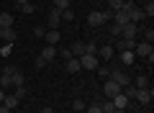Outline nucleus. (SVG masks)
I'll list each match as a JSON object with an SVG mask.
<instances>
[{"label": "nucleus", "mask_w": 154, "mask_h": 113, "mask_svg": "<svg viewBox=\"0 0 154 113\" xmlns=\"http://www.w3.org/2000/svg\"><path fill=\"white\" fill-rule=\"evenodd\" d=\"M0 39L5 44H13L16 41V28H0Z\"/></svg>", "instance_id": "2eb2a0df"}, {"label": "nucleus", "mask_w": 154, "mask_h": 113, "mask_svg": "<svg viewBox=\"0 0 154 113\" xmlns=\"http://www.w3.org/2000/svg\"><path fill=\"white\" fill-rule=\"evenodd\" d=\"M85 108H88V105H85V100H82V98L72 100V111H77V113H80V111H85Z\"/></svg>", "instance_id": "b1692460"}, {"label": "nucleus", "mask_w": 154, "mask_h": 113, "mask_svg": "<svg viewBox=\"0 0 154 113\" xmlns=\"http://www.w3.org/2000/svg\"><path fill=\"white\" fill-rule=\"evenodd\" d=\"M0 28H13V16L11 13H0Z\"/></svg>", "instance_id": "aec40b11"}, {"label": "nucleus", "mask_w": 154, "mask_h": 113, "mask_svg": "<svg viewBox=\"0 0 154 113\" xmlns=\"http://www.w3.org/2000/svg\"><path fill=\"white\" fill-rule=\"evenodd\" d=\"M18 103H21V100H18L16 95H8V93H5V98H3V105H5V108L13 111V108H18Z\"/></svg>", "instance_id": "6ab92c4d"}, {"label": "nucleus", "mask_w": 154, "mask_h": 113, "mask_svg": "<svg viewBox=\"0 0 154 113\" xmlns=\"http://www.w3.org/2000/svg\"><path fill=\"white\" fill-rule=\"evenodd\" d=\"M57 54H59V52H57V46H51V44H46V46H44V52H41V57H44L46 62H51V59L57 57Z\"/></svg>", "instance_id": "f3484780"}, {"label": "nucleus", "mask_w": 154, "mask_h": 113, "mask_svg": "<svg viewBox=\"0 0 154 113\" xmlns=\"http://www.w3.org/2000/svg\"><path fill=\"white\" fill-rule=\"evenodd\" d=\"M110 36H121V26H116V23H113V26H110Z\"/></svg>", "instance_id": "72a5a7b5"}, {"label": "nucleus", "mask_w": 154, "mask_h": 113, "mask_svg": "<svg viewBox=\"0 0 154 113\" xmlns=\"http://www.w3.org/2000/svg\"><path fill=\"white\" fill-rule=\"evenodd\" d=\"M100 108H103V113H113V111H116V105H113V100H110V98L100 103Z\"/></svg>", "instance_id": "5701e85b"}, {"label": "nucleus", "mask_w": 154, "mask_h": 113, "mask_svg": "<svg viewBox=\"0 0 154 113\" xmlns=\"http://www.w3.org/2000/svg\"><path fill=\"white\" fill-rule=\"evenodd\" d=\"M44 39H46V44H51V46H57V44H59V39H62V33L57 31V28H49V31L44 33Z\"/></svg>", "instance_id": "f8f14e48"}, {"label": "nucleus", "mask_w": 154, "mask_h": 113, "mask_svg": "<svg viewBox=\"0 0 154 113\" xmlns=\"http://www.w3.org/2000/svg\"><path fill=\"white\" fill-rule=\"evenodd\" d=\"M26 3H28V0H16V8H18V11H21V8L26 5Z\"/></svg>", "instance_id": "e433bc0d"}, {"label": "nucleus", "mask_w": 154, "mask_h": 113, "mask_svg": "<svg viewBox=\"0 0 154 113\" xmlns=\"http://www.w3.org/2000/svg\"><path fill=\"white\" fill-rule=\"evenodd\" d=\"M77 59H80V67H82V70H98V64H100V59L95 54H82V57H77Z\"/></svg>", "instance_id": "f03ea898"}, {"label": "nucleus", "mask_w": 154, "mask_h": 113, "mask_svg": "<svg viewBox=\"0 0 154 113\" xmlns=\"http://www.w3.org/2000/svg\"><path fill=\"white\" fill-rule=\"evenodd\" d=\"M98 75H100V77H105V80H108L110 70H108V67H103V64H98Z\"/></svg>", "instance_id": "c756f323"}, {"label": "nucleus", "mask_w": 154, "mask_h": 113, "mask_svg": "<svg viewBox=\"0 0 154 113\" xmlns=\"http://www.w3.org/2000/svg\"><path fill=\"white\" fill-rule=\"evenodd\" d=\"M3 98H5V90H3V87H0V103H3Z\"/></svg>", "instance_id": "ea45409f"}, {"label": "nucleus", "mask_w": 154, "mask_h": 113, "mask_svg": "<svg viewBox=\"0 0 154 113\" xmlns=\"http://www.w3.org/2000/svg\"><path fill=\"white\" fill-rule=\"evenodd\" d=\"M41 113H54V111H51L49 105H44V108H41Z\"/></svg>", "instance_id": "58836bf2"}, {"label": "nucleus", "mask_w": 154, "mask_h": 113, "mask_svg": "<svg viewBox=\"0 0 154 113\" xmlns=\"http://www.w3.org/2000/svg\"><path fill=\"white\" fill-rule=\"evenodd\" d=\"M110 100H113V105L118 108V111H126V108H128V98L123 95V93H118V95H116V98H110Z\"/></svg>", "instance_id": "ddd939ff"}, {"label": "nucleus", "mask_w": 154, "mask_h": 113, "mask_svg": "<svg viewBox=\"0 0 154 113\" xmlns=\"http://www.w3.org/2000/svg\"><path fill=\"white\" fill-rule=\"evenodd\" d=\"M134 54H136V57H144L149 64L154 62V49H152V44H149V41H136V46H134Z\"/></svg>", "instance_id": "f257e3e1"}, {"label": "nucleus", "mask_w": 154, "mask_h": 113, "mask_svg": "<svg viewBox=\"0 0 154 113\" xmlns=\"http://www.w3.org/2000/svg\"><path fill=\"white\" fill-rule=\"evenodd\" d=\"M51 8H57V11H67L69 8V0H54V5Z\"/></svg>", "instance_id": "393cba45"}, {"label": "nucleus", "mask_w": 154, "mask_h": 113, "mask_svg": "<svg viewBox=\"0 0 154 113\" xmlns=\"http://www.w3.org/2000/svg\"><path fill=\"white\" fill-rule=\"evenodd\" d=\"M134 46H136V39H121V36H118V44H116L118 52H126V49H131V52H134Z\"/></svg>", "instance_id": "9d476101"}, {"label": "nucleus", "mask_w": 154, "mask_h": 113, "mask_svg": "<svg viewBox=\"0 0 154 113\" xmlns=\"http://www.w3.org/2000/svg\"><path fill=\"white\" fill-rule=\"evenodd\" d=\"M69 52H72V57H82L85 54V41H75L69 46Z\"/></svg>", "instance_id": "a211bd4d"}, {"label": "nucleus", "mask_w": 154, "mask_h": 113, "mask_svg": "<svg viewBox=\"0 0 154 113\" xmlns=\"http://www.w3.org/2000/svg\"><path fill=\"white\" fill-rule=\"evenodd\" d=\"M62 21H75V11H72V8L62 11Z\"/></svg>", "instance_id": "a878e982"}, {"label": "nucleus", "mask_w": 154, "mask_h": 113, "mask_svg": "<svg viewBox=\"0 0 154 113\" xmlns=\"http://www.w3.org/2000/svg\"><path fill=\"white\" fill-rule=\"evenodd\" d=\"M11 82H13L16 87H23V85H26V77H23V72L18 70V67L13 70V75H11Z\"/></svg>", "instance_id": "4468645a"}, {"label": "nucleus", "mask_w": 154, "mask_h": 113, "mask_svg": "<svg viewBox=\"0 0 154 113\" xmlns=\"http://www.w3.org/2000/svg\"><path fill=\"white\" fill-rule=\"evenodd\" d=\"M21 11L26 13V16H31V13H36V5H33V3H26V5H23Z\"/></svg>", "instance_id": "cd10ccee"}, {"label": "nucleus", "mask_w": 154, "mask_h": 113, "mask_svg": "<svg viewBox=\"0 0 154 113\" xmlns=\"http://www.w3.org/2000/svg\"><path fill=\"white\" fill-rule=\"evenodd\" d=\"M152 90H149V87H144V90H136V100H139V105H149V103H152Z\"/></svg>", "instance_id": "1a4fd4ad"}, {"label": "nucleus", "mask_w": 154, "mask_h": 113, "mask_svg": "<svg viewBox=\"0 0 154 113\" xmlns=\"http://www.w3.org/2000/svg\"><path fill=\"white\" fill-rule=\"evenodd\" d=\"M121 8H123V0H110V13L121 11Z\"/></svg>", "instance_id": "bb28decb"}, {"label": "nucleus", "mask_w": 154, "mask_h": 113, "mask_svg": "<svg viewBox=\"0 0 154 113\" xmlns=\"http://www.w3.org/2000/svg\"><path fill=\"white\" fill-rule=\"evenodd\" d=\"M11 49H13V46H11V44H5V46L0 49V54H3V57H8V54H11Z\"/></svg>", "instance_id": "c9c22d12"}, {"label": "nucleus", "mask_w": 154, "mask_h": 113, "mask_svg": "<svg viewBox=\"0 0 154 113\" xmlns=\"http://www.w3.org/2000/svg\"><path fill=\"white\" fill-rule=\"evenodd\" d=\"M64 70L69 72V75H77V72L82 70V67H80V59H77V57H69V59H67V64H64Z\"/></svg>", "instance_id": "9b49d317"}, {"label": "nucleus", "mask_w": 154, "mask_h": 113, "mask_svg": "<svg viewBox=\"0 0 154 113\" xmlns=\"http://www.w3.org/2000/svg\"><path fill=\"white\" fill-rule=\"evenodd\" d=\"M116 57V49L110 46V44H105V46H98V59H105V62H110Z\"/></svg>", "instance_id": "6e6552de"}, {"label": "nucleus", "mask_w": 154, "mask_h": 113, "mask_svg": "<svg viewBox=\"0 0 154 113\" xmlns=\"http://www.w3.org/2000/svg\"><path fill=\"white\" fill-rule=\"evenodd\" d=\"M118 93H123V87L118 85V82H113V80H105L103 82V95L105 98H116Z\"/></svg>", "instance_id": "7ed1b4c3"}, {"label": "nucleus", "mask_w": 154, "mask_h": 113, "mask_svg": "<svg viewBox=\"0 0 154 113\" xmlns=\"http://www.w3.org/2000/svg\"><path fill=\"white\" fill-rule=\"evenodd\" d=\"M144 36H146V41H149V44L154 41V31H152V28H146V31H144Z\"/></svg>", "instance_id": "f704fd0d"}, {"label": "nucleus", "mask_w": 154, "mask_h": 113, "mask_svg": "<svg viewBox=\"0 0 154 113\" xmlns=\"http://www.w3.org/2000/svg\"><path fill=\"white\" fill-rule=\"evenodd\" d=\"M59 23H62V11L49 8V13H46V26L49 28H59Z\"/></svg>", "instance_id": "39448f33"}, {"label": "nucleus", "mask_w": 154, "mask_h": 113, "mask_svg": "<svg viewBox=\"0 0 154 113\" xmlns=\"http://www.w3.org/2000/svg\"><path fill=\"white\" fill-rule=\"evenodd\" d=\"M113 113H126V111H118V108H116V111H113Z\"/></svg>", "instance_id": "a19ab883"}, {"label": "nucleus", "mask_w": 154, "mask_h": 113, "mask_svg": "<svg viewBox=\"0 0 154 113\" xmlns=\"http://www.w3.org/2000/svg\"><path fill=\"white\" fill-rule=\"evenodd\" d=\"M136 33H139V23H131V21H128L126 26L121 28V39H136Z\"/></svg>", "instance_id": "0eeeda50"}, {"label": "nucleus", "mask_w": 154, "mask_h": 113, "mask_svg": "<svg viewBox=\"0 0 154 113\" xmlns=\"http://www.w3.org/2000/svg\"><path fill=\"white\" fill-rule=\"evenodd\" d=\"M105 23V13H100V11H90L88 13V26L90 28H100Z\"/></svg>", "instance_id": "20e7f679"}, {"label": "nucleus", "mask_w": 154, "mask_h": 113, "mask_svg": "<svg viewBox=\"0 0 154 113\" xmlns=\"http://www.w3.org/2000/svg\"><path fill=\"white\" fill-rule=\"evenodd\" d=\"M85 54H95V57H98V44H95L93 39H90V41H85Z\"/></svg>", "instance_id": "4be33fe9"}, {"label": "nucleus", "mask_w": 154, "mask_h": 113, "mask_svg": "<svg viewBox=\"0 0 154 113\" xmlns=\"http://www.w3.org/2000/svg\"><path fill=\"white\" fill-rule=\"evenodd\" d=\"M136 113H141V111H136Z\"/></svg>", "instance_id": "79ce46f5"}, {"label": "nucleus", "mask_w": 154, "mask_h": 113, "mask_svg": "<svg viewBox=\"0 0 154 113\" xmlns=\"http://www.w3.org/2000/svg\"><path fill=\"white\" fill-rule=\"evenodd\" d=\"M118 57H121V64H128V67H131L134 62H136V54H134L131 49H126V52H121Z\"/></svg>", "instance_id": "dca6fc26"}, {"label": "nucleus", "mask_w": 154, "mask_h": 113, "mask_svg": "<svg viewBox=\"0 0 154 113\" xmlns=\"http://www.w3.org/2000/svg\"><path fill=\"white\" fill-rule=\"evenodd\" d=\"M33 64H36V70H41V67L46 64V59H44V57H41V54H38V57H36V62H33Z\"/></svg>", "instance_id": "2f4dec72"}, {"label": "nucleus", "mask_w": 154, "mask_h": 113, "mask_svg": "<svg viewBox=\"0 0 154 113\" xmlns=\"http://www.w3.org/2000/svg\"><path fill=\"white\" fill-rule=\"evenodd\" d=\"M108 80H113V82H118L121 87H126L128 82H131V77H128V75H126L123 70H113V72L108 75Z\"/></svg>", "instance_id": "423d86ee"}, {"label": "nucleus", "mask_w": 154, "mask_h": 113, "mask_svg": "<svg viewBox=\"0 0 154 113\" xmlns=\"http://www.w3.org/2000/svg\"><path fill=\"white\" fill-rule=\"evenodd\" d=\"M44 33H46L44 26H36V28H33V36H41V39H44Z\"/></svg>", "instance_id": "473e14b6"}, {"label": "nucleus", "mask_w": 154, "mask_h": 113, "mask_svg": "<svg viewBox=\"0 0 154 113\" xmlns=\"http://www.w3.org/2000/svg\"><path fill=\"white\" fill-rule=\"evenodd\" d=\"M13 95H16L18 100H23V98H26V85H23V87H16V93H13Z\"/></svg>", "instance_id": "c85d7f7f"}, {"label": "nucleus", "mask_w": 154, "mask_h": 113, "mask_svg": "<svg viewBox=\"0 0 154 113\" xmlns=\"http://www.w3.org/2000/svg\"><path fill=\"white\" fill-rule=\"evenodd\" d=\"M0 113H11V108H5L3 103H0Z\"/></svg>", "instance_id": "4c0bfd02"}, {"label": "nucleus", "mask_w": 154, "mask_h": 113, "mask_svg": "<svg viewBox=\"0 0 154 113\" xmlns=\"http://www.w3.org/2000/svg\"><path fill=\"white\" fill-rule=\"evenodd\" d=\"M85 111L88 113H103V108H100V103H95V105H88Z\"/></svg>", "instance_id": "7c9ffc66"}, {"label": "nucleus", "mask_w": 154, "mask_h": 113, "mask_svg": "<svg viewBox=\"0 0 154 113\" xmlns=\"http://www.w3.org/2000/svg\"><path fill=\"white\" fill-rule=\"evenodd\" d=\"M134 87H139V90L149 87V77H146V75H139V77H136V82H134Z\"/></svg>", "instance_id": "412c9836"}]
</instances>
